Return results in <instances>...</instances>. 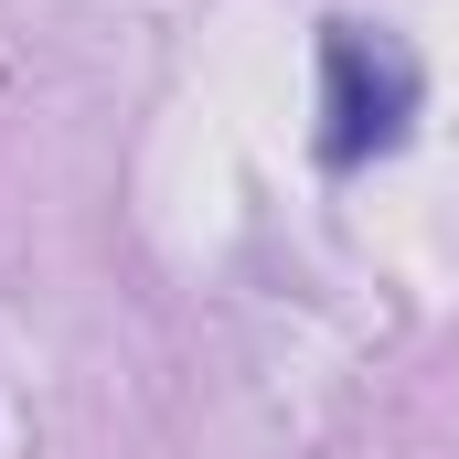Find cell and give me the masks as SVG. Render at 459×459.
I'll return each instance as SVG.
<instances>
[{"label": "cell", "mask_w": 459, "mask_h": 459, "mask_svg": "<svg viewBox=\"0 0 459 459\" xmlns=\"http://www.w3.org/2000/svg\"><path fill=\"white\" fill-rule=\"evenodd\" d=\"M417 128V54L385 22H321V160L363 171Z\"/></svg>", "instance_id": "cell-1"}]
</instances>
